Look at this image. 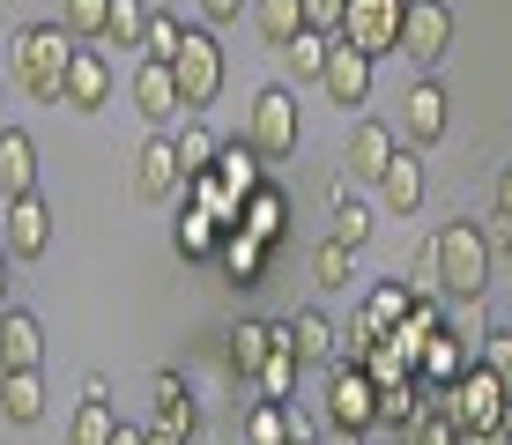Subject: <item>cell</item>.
Returning <instances> with one entry per match:
<instances>
[{"instance_id": "obj_9", "label": "cell", "mask_w": 512, "mask_h": 445, "mask_svg": "<svg viewBox=\"0 0 512 445\" xmlns=\"http://www.w3.org/2000/svg\"><path fill=\"white\" fill-rule=\"evenodd\" d=\"M193 423H201L193 386L179 379V371H156V386H149V445H186Z\"/></svg>"}, {"instance_id": "obj_10", "label": "cell", "mask_w": 512, "mask_h": 445, "mask_svg": "<svg viewBox=\"0 0 512 445\" xmlns=\"http://www.w3.org/2000/svg\"><path fill=\"white\" fill-rule=\"evenodd\" d=\"M134 193H141L149 208L186 201V171H179V149H171V134H149V141H141V156H134Z\"/></svg>"}, {"instance_id": "obj_43", "label": "cell", "mask_w": 512, "mask_h": 445, "mask_svg": "<svg viewBox=\"0 0 512 445\" xmlns=\"http://www.w3.org/2000/svg\"><path fill=\"white\" fill-rule=\"evenodd\" d=\"M372 342H379V327H372V319H349V327H342V364H364V356H372Z\"/></svg>"}, {"instance_id": "obj_41", "label": "cell", "mask_w": 512, "mask_h": 445, "mask_svg": "<svg viewBox=\"0 0 512 445\" xmlns=\"http://www.w3.org/2000/svg\"><path fill=\"white\" fill-rule=\"evenodd\" d=\"M245 438H253V445H290V416H282V401H260L253 416H245Z\"/></svg>"}, {"instance_id": "obj_12", "label": "cell", "mask_w": 512, "mask_h": 445, "mask_svg": "<svg viewBox=\"0 0 512 445\" xmlns=\"http://www.w3.org/2000/svg\"><path fill=\"white\" fill-rule=\"evenodd\" d=\"M60 104L67 112H104V104H112V60H104L97 45H75L67 82H60Z\"/></svg>"}, {"instance_id": "obj_44", "label": "cell", "mask_w": 512, "mask_h": 445, "mask_svg": "<svg viewBox=\"0 0 512 445\" xmlns=\"http://www.w3.org/2000/svg\"><path fill=\"white\" fill-rule=\"evenodd\" d=\"M305 23H312V30H327V38H334V23H342V0H305Z\"/></svg>"}, {"instance_id": "obj_53", "label": "cell", "mask_w": 512, "mask_h": 445, "mask_svg": "<svg viewBox=\"0 0 512 445\" xmlns=\"http://www.w3.org/2000/svg\"><path fill=\"white\" fill-rule=\"evenodd\" d=\"M0 379H8V371H0Z\"/></svg>"}, {"instance_id": "obj_30", "label": "cell", "mask_w": 512, "mask_h": 445, "mask_svg": "<svg viewBox=\"0 0 512 445\" xmlns=\"http://www.w3.org/2000/svg\"><path fill=\"white\" fill-rule=\"evenodd\" d=\"M290 349H297V364H320V356H334V327L320 312H297L290 319Z\"/></svg>"}, {"instance_id": "obj_18", "label": "cell", "mask_w": 512, "mask_h": 445, "mask_svg": "<svg viewBox=\"0 0 512 445\" xmlns=\"http://www.w3.org/2000/svg\"><path fill=\"white\" fill-rule=\"evenodd\" d=\"M372 186H379V201L394 208V216H416V201H423V149H394Z\"/></svg>"}, {"instance_id": "obj_46", "label": "cell", "mask_w": 512, "mask_h": 445, "mask_svg": "<svg viewBox=\"0 0 512 445\" xmlns=\"http://www.w3.org/2000/svg\"><path fill=\"white\" fill-rule=\"evenodd\" d=\"M498 223H505V230H512V164H505V171H498Z\"/></svg>"}, {"instance_id": "obj_4", "label": "cell", "mask_w": 512, "mask_h": 445, "mask_svg": "<svg viewBox=\"0 0 512 445\" xmlns=\"http://www.w3.org/2000/svg\"><path fill=\"white\" fill-rule=\"evenodd\" d=\"M431 408H438V416L453 423V431H498V423H505V408H512V394H505L498 379H490L483 364H468L461 379H453L446 394L431 401Z\"/></svg>"}, {"instance_id": "obj_1", "label": "cell", "mask_w": 512, "mask_h": 445, "mask_svg": "<svg viewBox=\"0 0 512 445\" xmlns=\"http://www.w3.org/2000/svg\"><path fill=\"white\" fill-rule=\"evenodd\" d=\"M431 267H438V297H475L483 305V282H490V238L475 216H453L431 230Z\"/></svg>"}, {"instance_id": "obj_31", "label": "cell", "mask_w": 512, "mask_h": 445, "mask_svg": "<svg viewBox=\"0 0 512 445\" xmlns=\"http://www.w3.org/2000/svg\"><path fill=\"white\" fill-rule=\"evenodd\" d=\"M297 371H305V364H297V356H290V349H268V364H260V371H253V386H260V401H290V394H297Z\"/></svg>"}, {"instance_id": "obj_6", "label": "cell", "mask_w": 512, "mask_h": 445, "mask_svg": "<svg viewBox=\"0 0 512 445\" xmlns=\"http://www.w3.org/2000/svg\"><path fill=\"white\" fill-rule=\"evenodd\" d=\"M401 15H409V0H342V23H334V38L357 45L364 60H379V52L401 45Z\"/></svg>"}, {"instance_id": "obj_51", "label": "cell", "mask_w": 512, "mask_h": 445, "mask_svg": "<svg viewBox=\"0 0 512 445\" xmlns=\"http://www.w3.org/2000/svg\"><path fill=\"white\" fill-rule=\"evenodd\" d=\"M505 260H512V230H505Z\"/></svg>"}, {"instance_id": "obj_49", "label": "cell", "mask_w": 512, "mask_h": 445, "mask_svg": "<svg viewBox=\"0 0 512 445\" xmlns=\"http://www.w3.org/2000/svg\"><path fill=\"white\" fill-rule=\"evenodd\" d=\"M312 445H364L357 431H327V438H312Z\"/></svg>"}, {"instance_id": "obj_32", "label": "cell", "mask_w": 512, "mask_h": 445, "mask_svg": "<svg viewBox=\"0 0 512 445\" xmlns=\"http://www.w3.org/2000/svg\"><path fill=\"white\" fill-rule=\"evenodd\" d=\"M112 431H119L112 401H82L75 423H67V445H112Z\"/></svg>"}, {"instance_id": "obj_27", "label": "cell", "mask_w": 512, "mask_h": 445, "mask_svg": "<svg viewBox=\"0 0 512 445\" xmlns=\"http://www.w3.org/2000/svg\"><path fill=\"white\" fill-rule=\"evenodd\" d=\"M171 149H179V171H186V178H201V171H216V149H223V141L208 134L201 119H186V127L171 134Z\"/></svg>"}, {"instance_id": "obj_16", "label": "cell", "mask_w": 512, "mask_h": 445, "mask_svg": "<svg viewBox=\"0 0 512 445\" xmlns=\"http://www.w3.org/2000/svg\"><path fill=\"white\" fill-rule=\"evenodd\" d=\"M134 112L149 119L156 134L179 119V82H171V67H164V60H141V67H134Z\"/></svg>"}, {"instance_id": "obj_25", "label": "cell", "mask_w": 512, "mask_h": 445, "mask_svg": "<svg viewBox=\"0 0 512 445\" xmlns=\"http://www.w3.org/2000/svg\"><path fill=\"white\" fill-rule=\"evenodd\" d=\"M409 305H416V297H409V282H372V290H364V319H372V327L386 334V327H401V319H409Z\"/></svg>"}, {"instance_id": "obj_5", "label": "cell", "mask_w": 512, "mask_h": 445, "mask_svg": "<svg viewBox=\"0 0 512 445\" xmlns=\"http://www.w3.org/2000/svg\"><path fill=\"white\" fill-rule=\"evenodd\" d=\"M245 149L253 156H297V89H282V82H268L253 97V112H245Z\"/></svg>"}, {"instance_id": "obj_50", "label": "cell", "mask_w": 512, "mask_h": 445, "mask_svg": "<svg viewBox=\"0 0 512 445\" xmlns=\"http://www.w3.org/2000/svg\"><path fill=\"white\" fill-rule=\"evenodd\" d=\"M8 290H15V282H8V245H0V305H8Z\"/></svg>"}, {"instance_id": "obj_17", "label": "cell", "mask_w": 512, "mask_h": 445, "mask_svg": "<svg viewBox=\"0 0 512 445\" xmlns=\"http://www.w3.org/2000/svg\"><path fill=\"white\" fill-rule=\"evenodd\" d=\"M38 193V141L23 127H0V201H23Z\"/></svg>"}, {"instance_id": "obj_33", "label": "cell", "mask_w": 512, "mask_h": 445, "mask_svg": "<svg viewBox=\"0 0 512 445\" xmlns=\"http://www.w3.org/2000/svg\"><path fill=\"white\" fill-rule=\"evenodd\" d=\"M149 30V0H112L104 8V45H141Z\"/></svg>"}, {"instance_id": "obj_37", "label": "cell", "mask_w": 512, "mask_h": 445, "mask_svg": "<svg viewBox=\"0 0 512 445\" xmlns=\"http://www.w3.org/2000/svg\"><path fill=\"white\" fill-rule=\"evenodd\" d=\"M364 238H372V216H364V208L349 201L342 186H334V245H349V253H357Z\"/></svg>"}, {"instance_id": "obj_48", "label": "cell", "mask_w": 512, "mask_h": 445, "mask_svg": "<svg viewBox=\"0 0 512 445\" xmlns=\"http://www.w3.org/2000/svg\"><path fill=\"white\" fill-rule=\"evenodd\" d=\"M112 445H149V431H134V423H119V431H112Z\"/></svg>"}, {"instance_id": "obj_7", "label": "cell", "mask_w": 512, "mask_h": 445, "mask_svg": "<svg viewBox=\"0 0 512 445\" xmlns=\"http://www.w3.org/2000/svg\"><path fill=\"white\" fill-rule=\"evenodd\" d=\"M446 45H453V8L446 0H409V15H401V60L416 67V75H431L438 60H446Z\"/></svg>"}, {"instance_id": "obj_26", "label": "cell", "mask_w": 512, "mask_h": 445, "mask_svg": "<svg viewBox=\"0 0 512 445\" xmlns=\"http://www.w3.org/2000/svg\"><path fill=\"white\" fill-rule=\"evenodd\" d=\"M268 349H275V334L260 327V319H238V334H231V379H253V371L268 364Z\"/></svg>"}, {"instance_id": "obj_35", "label": "cell", "mask_w": 512, "mask_h": 445, "mask_svg": "<svg viewBox=\"0 0 512 445\" xmlns=\"http://www.w3.org/2000/svg\"><path fill=\"white\" fill-rule=\"evenodd\" d=\"M216 238H223L216 216H201V208H186V216H179V253L186 260H216Z\"/></svg>"}, {"instance_id": "obj_24", "label": "cell", "mask_w": 512, "mask_h": 445, "mask_svg": "<svg viewBox=\"0 0 512 445\" xmlns=\"http://www.w3.org/2000/svg\"><path fill=\"white\" fill-rule=\"evenodd\" d=\"M253 23H260V38H268L275 52L297 38V30H312L305 23V0H253Z\"/></svg>"}, {"instance_id": "obj_14", "label": "cell", "mask_w": 512, "mask_h": 445, "mask_svg": "<svg viewBox=\"0 0 512 445\" xmlns=\"http://www.w3.org/2000/svg\"><path fill=\"white\" fill-rule=\"evenodd\" d=\"M401 134H409V149H431V141L446 134V89L431 75H416L409 97H401Z\"/></svg>"}, {"instance_id": "obj_45", "label": "cell", "mask_w": 512, "mask_h": 445, "mask_svg": "<svg viewBox=\"0 0 512 445\" xmlns=\"http://www.w3.org/2000/svg\"><path fill=\"white\" fill-rule=\"evenodd\" d=\"M193 8H201V23H208V30H216V23H231V15L245 8V0H193Z\"/></svg>"}, {"instance_id": "obj_34", "label": "cell", "mask_w": 512, "mask_h": 445, "mask_svg": "<svg viewBox=\"0 0 512 445\" xmlns=\"http://www.w3.org/2000/svg\"><path fill=\"white\" fill-rule=\"evenodd\" d=\"M364 379H372V386H409V379H416V364H409V356H401V349L379 334L372 356H364Z\"/></svg>"}, {"instance_id": "obj_52", "label": "cell", "mask_w": 512, "mask_h": 445, "mask_svg": "<svg viewBox=\"0 0 512 445\" xmlns=\"http://www.w3.org/2000/svg\"><path fill=\"white\" fill-rule=\"evenodd\" d=\"M290 445H305V438H290Z\"/></svg>"}, {"instance_id": "obj_2", "label": "cell", "mask_w": 512, "mask_h": 445, "mask_svg": "<svg viewBox=\"0 0 512 445\" xmlns=\"http://www.w3.org/2000/svg\"><path fill=\"white\" fill-rule=\"evenodd\" d=\"M67 60H75V38L60 23H23L8 45V75L30 89L38 104H60V82H67Z\"/></svg>"}, {"instance_id": "obj_22", "label": "cell", "mask_w": 512, "mask_h": 445, "mask_svg": "<svg viewBox=\"0 0 512 445\" xmlns=\"http://www.w3.org/2000/svg\"><path fill=\"white\" fill-rule=\"evenodd\" d=\"M394 149L401 141H394V127H379V119H357V127H349V171L357 178H379Z\"/></svg>"}, {"instance_id": "obj_23", "label": "cell", "mask_w": 512, "mask_h": 445, "mask_svg": "<svg viewBox=\"0 0 512 445\" xmlns=\"http://www.w3.org/2000/svg\"><path fill=\"white\" fill-rule=\"evenodd\" d=\"M0 416H8V423H38V416H45L38 371H8V379H0Z\"/></svg>"}, {"instance_id": "obj_42", "label": "cell", "mask_w": 512, "mask_h": 445, "mask_svg": "<svg viewBox=\"0 0 512 445\" xmlns=\"http://www.w3.org/2000/svg\"><path fill=\"white\" fill-rule=\"evenodd\" d=\"M401 445H461V431H453L438 408H423L416 423H401Z\"/></svg>"}, {"instance_id": "obj_15", "label": "cell", "mask_w": 512, "mask_h": 445, "mask_svg": "<svg viewBox=\"0 0 512 445\" xmlns=\"http://www.w3.org/2000/svg\"><path fill=\"white\" fill-rule=\"evenodd\" d=\"M468 364H475V342H468V334H453V327H438L431 342L416 349V379L423 386H453Z\"/></svg>"}, {"instance_id": "obj_28", "label": "cell", "mask_w": 512, "mask_h": 445, "mask_svg": "<svg viewBox=\"0 0 512 445\" xmlns=\"http://www.w3.org/2000/svg\"><path fill=\"white\" fill-rule=\"evenodd\" d=\"M327 30H297V38L290 45H282V67H290V75L297 82H320V67H327Z\"/></svg>"}, {"instance_id": "obj_36", "label": "cell", "mask_w": 512, "mask_h": 445, "mask_svg": "<svg viewBox=\"0 0 512 445\" xmlns=\"http://www.w3.org/2000/svg\"><path fill=\"white\" fill-rule=\"evenodd\" d=\"M475 364H483L490 379H498L505 394H512V327H490L483 342H475Z\"/></svg>"}, {"instance_id": "obj_47", "label": "cell", "mask_w": 512, "mask_h": 445, "mask_svg": "<svg viewBox=\"0 0 512 445\" xmlns=\"http://www.w3.org/2000/svg\"><path fill=\"white\" fill-rule=\"evenodd\" d=\"M461 445H512L505 431H461Z\"/></svg>"}, {"instance_id": "obj_19", "label": "cell", "mask_w": 512, "mask_h": 445, "mask_svg": "<svg viewBox=\"0 0 512 445\" xmlns=\"http://www.w3.org/2000/svg\"><path fill=\"white\" fill-rule=\"evenodd\" d=\"M45 364V327L30 312H0V371H38Z\"/></svg>"}, {"instance_id": "obj_11", "label": "cell", "mask_w": 512, "mask_h": 445, "mask_svg": "<svg viewBox=\"0 0 512 445\" xmlns=\"http://www.w3.org/2000/svg\"><path fill=\"white\" fill-rule=\"evenodd\" d=\"M0 245H8V260H45L52 253V208L38 201V193L0 201Z\"/></svg>"}, {"instance_id": "obj_20", "label": "cell", "mask_w": 512, "mask_h": 445, "mask_svg": "<svg viewBox=\"0 0 512 445\" xmlns=\"http://www.w3.org/2000/svg\"><path fill=\"white\" fill-rule=\"evenodd\" d=\"M282 223H290V201L260 178V186L238 201V230H245V238H260V245H282Z\"/></svg>"}, {"instance_id": "obj_40", "label": "cell", "mask_w": 512, "mask_h": 445, "mask_svg": "<svg viewBox=\"0 0 512 445\" xmlns=\"http://www.w3.org/2000/svg\"><path fill=\"white\" fill-rule=\"evenodd\" d=\"M312 275L327 282V290H349V275H357V253H349V245H320V253H312Z\"/></svg>"}, {"instance_id": "obj_13", "label": "cell", "mask_w": 512, "mask_h": 445, "mask_svg": "<svg viewBox=\"0 0 512 445\" xmlns=\"http://www.w3.org/2000/svg\"><path fill=\"white\" fill-rule=\"evenodd\" d=\"M320 89H327L334 104H349V112H357V104L372 97V60H364L357 45L334 38V45H327V67H320Z\"/></svg>"}, {"instance_id": "obj_3", "label": "cell", "mask_w": 512, "mask_h": 445, "mask_svg": "<svg viewBox=\"0 0 512 445\" xmlns=\"http://www.w3.org/2000/svg\"><path fill=\"white\" fill-rule=\"evenodd\" d=\"M171 82H179V112L201 119L223 89V45L208 30H179V52H171Z\"/></svg>"}, {"instance_id": "obj_29", "label": "cell", "mask_w": 512, "mask_h": 445, "mask_svg": "<svg viewBox=\"0 0 512 445\" xmlns=\"http://www.w3.org/2000/svg\"><path fill=\"white\" fill-rule=\"evenodd\" d=\"M216 178H223V186H231L238 201H245V193L260 186V156L245 149V141H223V149H216Z\"/></svg>"}, {"instance_id": "obj_8", "label": "cell", "mask_w": 512, "mask_h": 445, "mask_svg": "<svg viewBox=\"0 0 512 445\" xmlns=\"http://www.w3.org/2000/svg\"><path fill=\"white\" fill-rule=\"evenodd\" d=\"M379 423V386L364 379V364H334L327 379V431H372Z\"/></svg>"}, {"instance_id": "obj_21", "label": "cell", "mask_w": 512, "mask_h": 445, "mask_svg": "<svg viewBox=\"0 0 512 445\" xmlns=\"http://www.w3.org/2000/svg\"><path fill=\"white\" fill-rule=\"evenodd\" d=\"M216 260H223V275H231L238 290H260V275H268V245L245 238V230H223V238H216Z\"/></svg>"}, {"instance_id": "obj_39", "label": "cell", "mask_w": 512, "mask_h": 445, "mask_svg": "<svg viewBox=\"0 0 512 445\" xmlns=\"http://www.w3.org/2000/svg\"><path fill=\"white\" fill-rule=\"evenodd\" d=\"M104 8H112V0H67V38H75V45H97L104 38Z\"/></svg>"}, {"instance_id": "obj_38", "label": "cell", "mask_w": 512, "mask_h": 445, "mask_svg": "<svg viewBox=\"0 0 512 445\" xmlns=\"http://www.w3.org/2000/svg\"><path fill=\"white\" fill-rule=\"evenodd\" d=\"M171 52H179V15L149 8V30H141V60H164V67H171Z\"/></svg>"}]
</instances>
